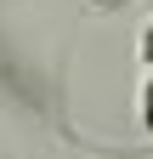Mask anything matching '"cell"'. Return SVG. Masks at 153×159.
<instances>
[{
    "instance_id": "obj_1",
    "label": "cell",
    "mask_w": 153,
    "mask_h": 159,
    "mask_svg": "<svg viewBox=\"0 0 153 159\" xmlns=\"http://www.w3.org/2000/svg\"><path fill=\"white\" fill-rule=\"evenodd\" d=\"M136 125H142V136H153V68H142V91H136Z\"/></svg>"
},
{
    "instance_id": "obj_2",
    "label": "cell",
    "mask_w": 153,
    "mask_h": 159,
    "mask_svg": "<svg viewBox=\"0 0 153 159\" xmlns=\"http://www.w3.org/2000/svg\"><path fill=\"white\" fill-rule=\"evenodd\" d=\"M136 57H142V68H153V17H147L142 34H136Z\"/></svg>"
},
{
    "instance_id": "obj_3",
    "label": "cell",
    "mask_w": 153,
    "mask_h": 159,
    "mask_svg": "<svg viewBox=\"0 0 153 159\" xmlns=\"http://www.w3.org/2000/svg\"><path fill=\"white\" fill-rule=\"evenodd\" d=\"M125 0H91V11H119Z\"/></svg>"
}]
</instances>
